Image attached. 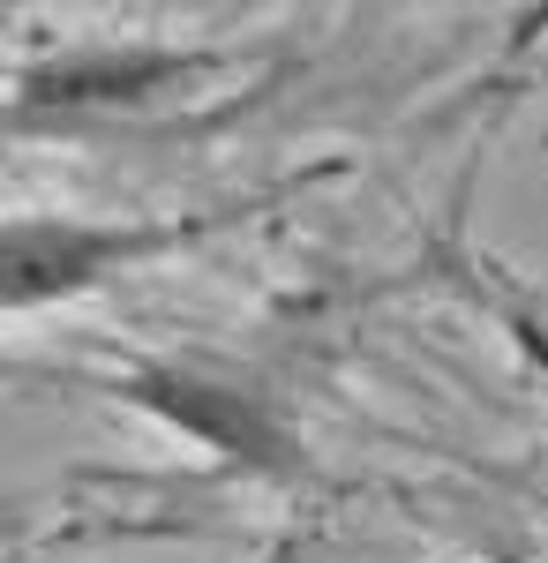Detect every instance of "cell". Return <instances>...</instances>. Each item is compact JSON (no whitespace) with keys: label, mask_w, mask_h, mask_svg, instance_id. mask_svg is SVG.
Here are the masks:
<instances>
[{"label":"cell","mask_w":548,"mask_h":563,"mask_svg":"<svg viewBox=\"0 0 548 563\" xmlns=\"http://www.w3.org/2000/svg\"><path fill=\"white\" fill-rule=\"evenodd\" d=\"M113 390H121L128 406L158 413L166 429L196 435L204 451H218V459L241 466V474H271V481L300 474V443L286 435V421H278L255 390H241V384L180 376V368H128Z\"/></svg>","instance_id":"cell-3"},{"label":"cell","mask_w":548,"mask_h":563,"mask_svg":"<svg viewBox=\"0 0 548 563\" xmlns=\"http://www.w3.org/2000/svg\"><path fill=\"white\" fill-rule=\"evenodd\" d=\"M211 225H226V211L204 218H166V225H135V218H8V263H0V294L8 308H45L90 294L98 278H113L128 263L173 256L188 241H204Z\"/></svg>","instance_id":"cell-1"},{"label":"cell","mask_w":548,"mask_h":563,"mask_svg":"<svg viewBox=\"0 0 548 563\" xmlns=\"http://www.w3.org/2000/svg\"><path fill=\"white\" fill-rule=\"evenodd\" d=\"M218 53H188V45H98V53H68L15 76L8 98V129H39V121H113V113H143L173 90L204 84Z\"/></svg>","instance_id":"cell-2"}]
</instances>
